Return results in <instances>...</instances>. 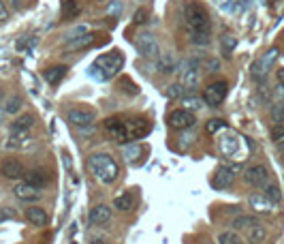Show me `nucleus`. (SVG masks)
Segmentation results:
<instances>
[{"mask_svg": "<svg viewBox=\"0 0 284 244\" xmlns=\"http://www.w3.org/2000/svg\"><path fill=\"white\" fill-rule=\"evenodd\" d=\"M227 92H229V84L225 79L211 81V84L203 90V101H205V105H209V107H218L220 103L225 101Z\"/></svg>", "mask_w": 284, "mask_h": 244, "instance_id": "5", "label": "nucleus"}, {"mask_svg": "<svg viewBox=\"0 0 284 244\" xmlns=\"http://www.w3.org/2000/svg\"><path fill=\"white\" fill-rule=\"evenodd\" d=\"M26 219L32 225H37V227H43V225H47V212L39 206H32V208H26Z\"/></svg>", "mask_w": 284, "mask_h": 244, "instance_id": "17", "label": "nucleus"}, {"mask_svg": "<svg viewBox=\"0 0 284 244\" xmlns=\"http://www.w3.org/2000/svg\"><path fill=\"white\" fill-rule=\"evenodd\" d=\"M90 244H107V242H105V240H101V238H94Z\"/></svg>", "mask_w": 284, "mask_h": 244, "instance_id": "44", "label": "nucleus"}, {"mask_svg": "<svg viewBox=\"0 0 284 244\" xmlns=\"http://www.w3.org/2000/svg\"><path fill=\"white\" fill-rule=\"evenodd\" d=\"M233 225L235 229H248V227H252V225H259V219L252 214H239L237 219H233Z\"/></svg>", "mask_w": 284, "mask_h": 244, "instance_id": "24", "label": "nucleus"}, {"mask_svg": "<svg viewBox=\"0 0 284 244\" xmlns=\"http://www.w3.org/2000/svg\"><path fill=\"white\" fill-rule=\"evenodd\" d=\"M182 84L184 86H197L199 84V69L201 62L197 58H188L182 62Z\"/></svg>", "mask_w": 284, "mask_h": 244, "instance_id": "8", "label": "nucleus"}, {"mask_svg": "<svg viewBox=\"0 0 284 244\" xmlns=\"http://www.w3.org/2000/svg\"><path fill=\"white\" fill-rule=\"evenodd\" d=\"M5 219H7V212H0V223H3Z\"/></svg>", "mask_w": 284, "mask_h": 244, "instance_id": "45", "label": "nucleus"}, {"mask_svg": "<svg viewBox=\"0 0 284 244\" xmlns=\"http://www.w3.org/2000/svg\"><path fill=\"white\" fill-rule=\"evenodd\" d=\"M237 146H239V137H235V135L225 137L223 141H220V150H223L227 157H233L235 152H237Z\"/></svg>", "mask_w": 284, "mask_h": 244, "instance_id": "25", "label": "nucleus"}, {"mask_svg": "<svg viewBox=\"0 0 284 244\" xmlns=\"http://www.w3.org/2000/svg\"><path fill=\"white\" fill-rule=\"evenodd\" d=\"M111 221V208L105 204H96L90 210V223L92 225H105Z\"/></svg>", "mask_w": 284, "mask_h": 244, "instance_id": "15", "label": "nucleus"}, {"mask_svg": "<svg viewBox=\"0 0 284 244\" xmlns=\"http://www.w3.org/2000/svg\"><path fill=\"white\" fill-rule=\"evenodd\" d=\"M203 105H205V101H203L201 96H184V110L197 112V110H201Z\"/></svg>", "mask_w": 284, "mask_h": 244, "instance_id": "28", "label": "nucleus"}, {"mask_svg": "<svg viewBox=\"0 0 284 244\" xmlns=\"http://www.w3.org/2000/svg\"><path fill=\"white\" fill-rule=\"evenodd\" d=\"M209 244H218V242H209Z\"/></svg>", "mask_w": 284, "mask_h": 244, "instance_id": "46", "label": "nucleus"}, {"mask_svg": "<svg viewBox=\"0 0 284 244\" xmlns=\"http://www.w3.org/2000/svg\"><path fill=\"white\" fill-rule=\"evenodd\" d=\"M246 238L250 244H263L265 240H267V229L263 227V225H252V227L246 229Z\"/></svg>", "mask_w": 284, "mask_h": 244, "instance_id": "19", "label": "nucleus"}, {"mask_svg": "<svg viewBox=\"0 0 284 244\" xmlns=\"http://www.w3.org/2000/svg\"><path fill=\"white\" fill-rule=\"evenodd\" d=\"M26 182H30L32 186H37V188H43L47 184V174L43 169H32L26 174Z\"/></svg>", "mask_w": 284, "mask_h": 244, "instance_id": "23", "label": "nucleus"}, {"mask_svg": "<svg viewBox=\"0 0 284 244\" xmlns=\"http://www.w3.org/2000/svg\"><path fill=\"white\" fill-rule=\"evenodd\" d=\"M223 129H227V122L220 120V118H211V120H207V124H205V131H207L209 135H216V133H220Z\"/></svg>", "mask_w": 284, "mask_h": 244, "instance_id": "31", "label": "nucleus"}, {"mask_svg": "<svg viewBox=\"0 0 284 244\" xmlns=\"http://www.w3.org/2000/svg\"><path fill=\"white\" fill-rule=\"evenodd\" d=\"M269 137H271L273 143H278L280 148H284V124H276V126H273L271 133H269Z\"/></svg>", "mask_w": 284, "mask_h": 244, "instance_id": "33", "label": "nucleus"}, {"mask_svg": "<svg viewBox=\"0 0 284 244\" xmlns=\"http://www.w3.org/2000/svg\"><path fill=\"white\" fill-rule=\"evenodd\" d=\"M141 152H144V148H141V146H139V143H135V141H132V143H130V146H126V148H124V152H122V157H124V159H126L128 163H132V161H137V159L141 157Z\"/></svg>", "mask_w": 284, "mask_h": 244, "instance_id": "27", "label": "nucleus"}, {"mask_svg": "<svg viewBox=\"0 0 284 244\" xmlns=\"http://www.w3.org/2000/svg\"><path fill=\"white\" fill-rule=\"evenodd\" d=\"M273 94H276V99L280 103H284V84H278L276 90H273Z\"/></svg>", "mask_w": 284, "mask_h": 244, "instance_id": "41", "label": "nucleus"}, {"mask_svg": "<svg viewBox=\"0 0 284 244\" xmlns=\"http://www.w3.org/2000/svg\"><path fill=\"white\" fill-rule=\"evenodd\" d=\"M156 71L158 73H173L175 71V58L171 52L161 54V56L156 58Z\"/></svg>", "mask_w": 284, "mask_h": 244, "instance_id": "18", "label": "nucleus"}, {"mask_svg": "<svg viewBox=\"0 0 284 244\" xmlns=\"http://www.w3.org/2000/svg\"><path fill=\"white\" fill-rule=\"evenodd\" d=\"M220 45H223L225 54H231L235 47H237V37H231V34H225V37H220Z\"/></svg>", "mask_w": 284, "mask_h": 244, "instance_id": "36", "label": "nucleus"}, {"mask_svg": "<svg viewBox=\"0 0 284 244\" xmlns=\"http://www.w3.org/2000/svg\"><path fill=\"white\" fill-rule=\"evenodd\" d=\"M66 118L73 126H77V129H84V126H92L94 124L96 114L92 110H68Z\"/></svg>", "mask_w": 284, "mask_h": 244, "instance_id": "10", "label": "nucleus"}, {"mask_svg": "<svg viewBox=\"0 0 284 244\" xmlns=\"http://www.w3.org/2000/svg\"><path fill=\"white\" fill-rule=\"evenodd\" d=\"M7 17H9V11H7L5 3H3V0H0V22H3V20H7Z\"/></svg>", "mask_w": 284, "mask_h": 244, "instance_id": "42", "label": "nucleus"}, {"mask_svg": "<svg viewBox=\"0 0 284 244\" xmlns=\"http://www.w3.org/2000/svg\"><path fill=\"white\" fill-rule=\"evenodd\" d=\"M239 171V165H233V167H220L216 171V178H214V184L216 188H227L233 184V180H235V174Z\"/></svg>", "mask_w": 284, "mask_h": 244, "instance_id": "14", "label": "nucleus"}, {"mask_svg": "<svg viewBox=\"0 0 284 244\" xmlns=\"http://www.w3.org/2000/svg\"><path fill=\"white\" fill-rule=\"evenodd\" d=\"M171 129H177V131H186V129H192L197 118H194V114L188 112V110H175L169 114V118H167Z\"/></svg>", "mask_w": 284, "mask_h": 244, "instance_id": "6", "label": "nucleus"}, {"mask_svg": "<svg viewBox=\"0 0 284 244\" xmlns=\"http://www.w3.org/2000/svg\"><path fill=\"white\" fill-rule=\"evenodd\" d=\"M218 244H244V240L235 231H223L218 236Z\"/></svg>", "mask_w": 284, "mask_h": 244, "instance_id": "29", "label": "nucleus"}, {"mask_svg": "<svg viewBox=\"0 0 284 244\" xmlns=\"http://www.w3.org/2000/svg\"><path fill=\"white\" fill-rule=\"evenodd\" d=\"M13 193H15L17 200H22V202H37L41 197V191L37 186H32L30 182H17Z\"/></svg>", "mask_w": 284, "mask_h": 244, "instance_id": "13", "label": "nucleus"}, {"mask_svg": "<svg viewBox=\"0 0 284 244\" xmlns=\"http://www.w3.org/2000/svg\"><path fill=\"white\" fill-rule=\"evenodd\" d=\"M122 86H126L124 90H126L128 94H137V84H130V79L124 77V79H122Z\"/></svg>", "mask_w": 284, "mask_h": 244, "instance_id": "40", "label": "nucleus"}, {"mask_svg": "<svg viewBox=\"0 0 284 244\" xmlns=\"http://www.w3.org/2000/svg\"><path fill=\"white\" fill-rule=\"evenodd\" d=\"M248 204L254 208V212H261V214H267V212L273 210V204L263 193H252L250 197H248Z\"/></svg>", "mask_w": 284, "mask_h": 244, "instance_id": "16", "label": "nucleus"}, {"mask_svg": "<svg viewBox=\"0 0 284 244\" xmlns=\"http://www.w3.org/2000/svg\"><path fill=\"white\" fill-rule=\"evenodd\" d=\"M0 176H5L9 180H20L24 174V165L17 159H5L0 163Z\"/></svg>", "mask_w": 284, "mask_h": 244, "instance_id": "12", "label": "nucleus"}, {"mask_svg": "<svg viewBox=\"0 0 284 244\" xmlns=\"http://www.w3.org/2000/svg\"><path fill=\"white\" fill-rule=\"evenodd\" d=\"M184 20H186V28H188L190 34L209 32V28H211V22H209L205 7L197 3V0H188V3L184 5Z\"/></svg>", "mask_w": 284, "mask_h": 244, "instance_id": "2", "label": "nucleus"}, {"mask_svg": "<svg viewBox=\"0 0 284 244\" xmlns=\"http://www.w3.org/2000/svg\"><path fill=\"white\" fill-rule=\"evenodd\" d=\"M66 75V67H62V65H56V67H49L43 71V77H45L47 84H60L62 77Z\"/></svg>", "mask_w": 284, "mask_h": 244, "instance_id": "21", "label": "nucleus"}, {"mask_svg": "<svg viewBox=\"0 0 284 244\" xmlns=\"http://www.w3.org/2000/svg\"><path fill=\"white\" fill-rule=\"evenodd\" d=\"M184 92H186L184 84H171L169 88H167V96L169 99H180V96H184Z\"/></svg>", "mask_w": 284, "mask_h": 244, "instance_id": "37", "label": "nucleus"}, {"mask_svg": "<svg viewBox=\"0 0 284 244\" xmlns=\"http://www.w3.org/2000/svg\"><path fill=\"white\" fill-rule=\"evenodd\" d=\"M62 11H64L66 17H77L79 11H82V7H79L77 0H64V7H62Z\"/></svg>", "mask_w": 284, "mask_h": 244, "instance_id": "30", "label": "nucleus"}, {"mask_svg": "<svg viewBox=\"0 0 284 244\" xmlns=\"http://www.w3.org/2000/svg\"><path fill=\"white\" fill-rule=\"evenodd\" d=\"M148 17H150V11H148V9H137L135 15H132V22H135V24H146V22H148Z\"/></svg>", "mask_w": 284, "mask_h": 244, "instance_id": "39", "label": "nucleus"}, {"mask_svg": "<svg viewBox=\"0 0 284 244\" xmlns=\"http://www.w3.org/2000/svg\"><path fill=\"white\" fill-rule=\"evenodd\" d=\"M269 116H271V120L276 122V124H284V103H276V105H273Z\"/></svg>", "mask_w": 284, "mask_h": 244, "instance_id": "34", "label": "nucleus"}, {"mask_svg": "<svg viewBox=\"0 0 284 244\" xmlns=\"http://www.w3.org/2000/svg\"><path fill=\"white\" fill-rule=\"evenodd\" d=\"M135 47L141 56L146 58H158L161 56V45H158V39L152 32H141L135 37Z\"/></svg>", "mask_w": 284, "mask_h": 244, "instance_id": "4", "label": "nucleus"}, {"mask_svg": "<svg viewBox=\"0 0 284 244\" xmlns=\"http://www.w3.org/2000/svg\"><path fill=\"white\" fill-rule=\"evenodd\" d=\"M276 77H278V84H284V69L276 71Z\"/></svg>", "mask_w": 284, "mask_h": 244, "instance_id": "43", "label": "nucleus"}, {"mask_svg": "<svg viewBox=\"0 0 284 244\" xmlns=\"http://www.w3.org/2000/svg\"><path fill=\"white\" fill-rule=\"evenodd\" d=\"M282 150H284V148H282Z\"/></svg>", "mask_w": 284, "mask_h": 244, "instance_id": "48", "label": "nucleus"}, {"mask_svg": "<svg viewBox=\"0 0 284 244\" xmlns=\"http://www.w3.org/2000/svg\"><path fill=\"white\" fill-rule=\"evenodd\" d=\"M152 131V122H150L148 118H137V120H130L126 122V133H128V139H141L146 137V135Z\"/></svg>", "mask_w": 284, "mask_h": 244, "instance_id": "11", "label": "nucleus"}, {"mask_svg": "<svg viewBox=\"0 0 284 244\" xmlns=\"http://www.w3.org/2000/svg\"><path fill=\"white\" fill-rule=\"evenodd\" d=\"M263 195L267 197V200L276 206V204H280L282 202V193H280V186L278 184H273V182H267L265 184V191H263Z\"/></svg>", "mask_w": 284, "mask_h": 244, "instance_id": "26", "label": "nucleus"}, {"mask_svg": "<svg viewBox=\"0 0 284 244\" xmlns=\"http://www.w3.org/2000/svg\"><path fill=\"white\" fill-rule=\"evenodd\" d=\"M190 41L194 43V45H209V32H194V34H190Z\"/></svg>", "mask_w": 284, "mask_h": 244, "instance_id": "38", "label": "nucleus"}, {"mask_svg": "<svg viewBox=\"0 0 284 244\" xmlns=\"http://www.w3.org/2000/svg\"><path fill=\"white\" fill-rule=\"evenodd\" d=\"M105 131H107L109 137L115 139L118 143H126L128 141L126 122H122L120 118H107V120H105Z\"/></svg>", "mask_w": 284, "mask_h": 244, "instance_id": "9", "label": "nucleus"}, {"mask_svg": "<svg viewBox=\"0 0 284 244\" xmlns=\"http://www.w3.org/2000/svg\"><path fill=\"white\" fill-rule=\"evenodd\" d=\"M22 105H24V101H22V96H9V101H7V107H5V112L7 114H17L22 110Z\"/></svg>", "mask_w": 284, "mask_h": 244, "instance_id": "32", "label": "nucleus"}, {"mask_svg": "<svg viewBox=\"0 0 284 244\" xmlns=\"http://www.w3.org/2000/svg\"><path fill=\"white\" fill-rule=\"evenodd\" d=\"M88 167H90V171L94 174L96 180H101L103 184H111L118 180V163L113 161L111 155H105V152H96V155H92L90 159H88Z\"/></svg>", "mask_w": 284, "mask_h": 244, "instance_id": "1", "label": "nucleus"}, {"mask_svg": "<svg viewBox=\"0 0 284 244\" xmlns=\"http://www.w3.org/2000/svg\"><path fill=\"white\" fill-rule=\"evenodd\" d=\"M94 41V34H84V37H79V39H73L68 43V47H73V50H79V47H88Z\"/></svg>", "mask_w": 284, "mask_h": 244, "instance_id": "35", "label": "nucleus"}, {"mask_svg": "<svg viewBox=\"0 0 284 244\" xmlns=\"http://www.w3.org/2000/svg\"><path fill=\"white\" fill-rule=\"evenodd\" d=\"M122 65H124L122 52H109V54H103V56L96 58L94 65L90 67V71H92V77L105 81V79H109L118 73V71L122 69Z\"/></svg>", "mask_w": 284, "mask_h": 244, "instance_id": "3", "label": "nucleus"}, {"mask_svg": "<svg viewBox=\"0 0 284 244\" xmlns=\"http://www.w3.org/2000/svg\"><path fill=\"white\" fill-rule=\"evenodd\" d=\"M0 118H3V112H0Z\"/></svg>", "mask_w": 284, "mask_h": 244, "instance_id": "47", "label": "nucleus"}, {"mask_svg": "<svg viewBox=\"0 0 284 244\" xmlns=\"http://www.w3.org/2000/svg\"><path fill=\"white\" fill-rule=\"evenodd\" d=\"M32 126H34L32 114H24L20 118H15V122L11 124V133H30Z\"/></svg>", "mask_w": 284, "mask_h": 244, "instance_id": "20", "label": "nucleus"}, {"mask_svg": "<svg viewBox=\"0 0 284 244\" xmlns=\"http://www.w3.org/2000/svg\"><path fill=\"white\" fill-rule=\"evenodd\" d=\"M244 180L250 186H265L269 182V169L261 163H256V165H250L244 171Z\"/></svg>", "mask_w": 284, "mask_h": 244, "instance_id": "7", "label": "nucleus"}, {"mask_svg": "<svg viewBox=\"0 0 284 244\" xmlns=\"http://www.w3.org/2000/svg\"><path fill=\"white\" fill-rule=\"evenodd\" d=\"M132 204H135V197H132V193H122L113 200V208L120 212H128L132 210Z\"/></svg>", "mask_w": 284, "mask_h": 244, "instance_id": "22", "label": "nucleus"}]
</instances>
